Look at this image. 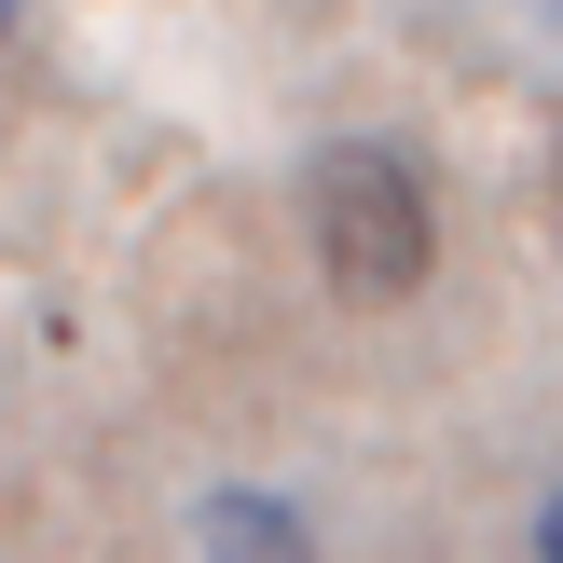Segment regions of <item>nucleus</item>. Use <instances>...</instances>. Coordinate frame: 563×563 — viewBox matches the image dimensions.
<instances>
[{
  "instance_id": "obj_1",
  "label": "nucleus",
  "mask_w": 563,
  "mask_h": 563,
  "mask_svg": "<svg viewBox=\"0 0 563 563\" xmlns=\"http://www.w3.org/2000/svg\"><path fill=\"white\" fill-rule=\"evenodd\" d=\"M302 234H317V262H330L344 302H412L427 262H440L427 179H412V152H385V137H330V152L302 165Z\"/></svg>"
},
{
  "instance_id": "obj_2",
  "label": "nucleus",
  "mask_w": 563,
  "mask_h": 563,
  "mask_svg": "<svg viewBox=\"0 0 563 563\" xmlns=\"http://www.w3.org/2000/svg\"><path fill=\"white\" fill-rule=\"evenodd\" d=\"M192 537H207L220 563H317V550H302V522L275 509V495H207V509H192Z\"/></svg>"
},
{
  "instance_id": "obj_3",
  "label": "nucleus",
  "mask_w": 563,
  "mask_h": 563,
  "mask_svg": "<svg viewBox=\"0 0 563 563\" xmlns=\"http://www.w3.org/2000/svg\"><path fill=\"white\" fill-rule=\"evenodd\" d=\"M537 563H563V495H550V509H537Z\"/></svg>"
},
{
  "instance_id": "obj_4",
  "label": "nucleus",
  "mask_w": 563,
  "mask_h": 563,
  "mask_svg": "<svg viewBox=\"0 0 563 563\" xmlns=\"http://www.w3.org/2000/svg\"><path fill=\"white\" fill-rule=\"evenodd\" d=\"M14 14H27V0H0V27H14Z\"/></svg>"
},
{
  "instance_id": "obj_5",
  "label": "nucleus",
  "mask_w": 563,
  "mask_h": 563,
  "mask_svg": "<svg viewBox=\"0 0 563 563\" xmlns=\"http://www.w3.org/2000/svg\"><path fill=\"white\" fill-rule=\"evenodd\" d=\"M550 27H563V0H550Z\"/></svg>"
}]
</instances>
